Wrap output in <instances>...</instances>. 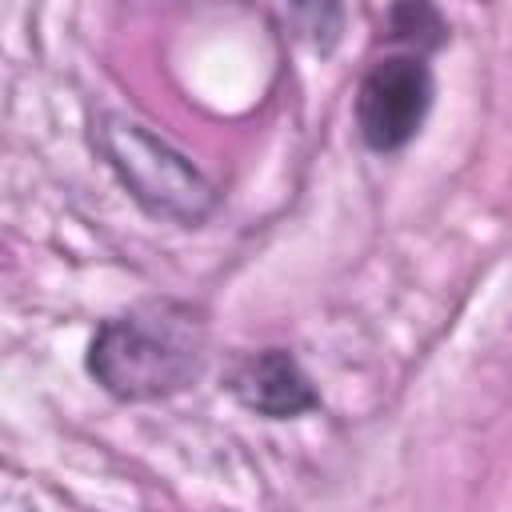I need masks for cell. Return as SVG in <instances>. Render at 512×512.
<instances>
[{
  "label": "cell",
  "mask_w": 512,
  "mask_h": 512,
  "mask_svg": "<svg viewBox=\"0 0 512 512\" xmlns=\"http://www.w3.org/2000/svg\"><path fill=\"white\" fill-rule=\"evenodd\" d=\"M88 372L120 400L172 396L204 372V324L188 304H140L96 332Z\"/></svg>",
  "instance_id": "1"
},
{
  "label": "cell",
  "mask_w": 512,
  "mask_h": 512,
  "mask_svg": "<svg viewBox=\"0 0 512 512\" xmlns=\"http://www.w3.org/2000/svg\"><path fill=\"white\" fill-rule=\"evenodd\" d=\"M92 144L144 212L176 224H200L212 212L216 192L204 172L144 124L108 112L92 124Z\"/></svg>",
  "instance_id": "2"
},
{
  "label": "cell",
  "mask_w": 512,
  "mask_h": 512,
  "mask_svg": "<svg viewBox=\"0 0 512 512\" xmlns=\"http://www.w3.org/2000/svg\"><path fill=\"white\" fill-rule=\"evenodd\" d=\"M432 104V76L412 56H388L368 68L356 92V128L368 148L392 152L404 148Z\"/></svg>",
  "instance_id": "3"
},
{
  "label": "cell",
  "mask_w": 512,
  "mask_h": 512,
  "mask_svg": "<svg viewBox=\"0 0 512 512\" xmlns=\"http://www.w3.org/2000/svg\"><path fill=\"white\" fill-rule=\"evenodd\" d=\"M228 392L244 408L260 412L268 420H288V416H300V412L316 408L312 380L304 376L296 356L284 352V348H264V352L240 356L228 372Z\"/></svg>",
  "instance_id": "4"
},
{
  "label": "cell",
  "mask_w": 512,
  "mask_h": 512,
  "mask_svg": "<svg viewBox=\"0 0 512 512\" xmlns=\"http://www.w3.org/2000/svg\"><path fill=\"white\" fill-rule=\"evenodd\" d=\"M296 24L304 28V36H312L320 48L332 44L336 28H340V0H288Z\"/></svg>",
  "instance_id": "5"
},
{
  "label": "cell",
  "mask_w": 512,
  "mask_h": 512,
  "mask_svg": "<svg viewBox=\"0 0 512 512\" xmlns=\"http://www.w3.org/2000/svg\"><path fill=\"white\" fill-rule=\"evenodd\" d=\"M136 4H204V0H136Z\"/></svg>",
  "instance_id": "6"
}]
</instances>
